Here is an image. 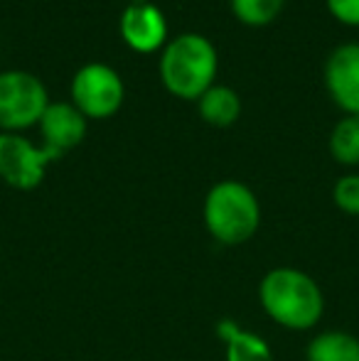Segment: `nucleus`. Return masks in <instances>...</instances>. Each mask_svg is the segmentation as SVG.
<instances>
[{
	"label": "nucleus",
	"instance_id": "7",
	"mask_svg": "<svg viewBox=\"0 0 359 361\" xmlns=\"http://www.w3.org/2000/svg\"><path fill=\"white\" fill-rule=\"evenodd\" d=\"M118 32L128 49L138 54H153L168 44V20L153 3L126 5L118 20Z\"/></svg>",
	"mask_w": 359,
	"mask_h": 361
},
{
	"label": "nucleus",
	"instance_id": "11",
	"mask_svg": "<svg viewBox=\"0 0 359 361\" xmlns=\"http://www.w3.org/2000/svg\"><path fill=\"white\" fill-rule=\"evenodd\" d=\"M197 111L205 123L214 128H229L241 116V99L231 86L214 84L197 99Z\"/></svg>",
	"mask_w": 359,
	"mask_h": 361
},
{
	"label": "nucleus",
	"instance_id": "8",
	"mask_svg": "<svg viewBox=\"0 0 359 361\" xmlns=\"http://www.w3.org/2000/svg\"><path fill=\"white\" fill-rule=\"evenodd\" d=\"M325 89L347 116H359V42L340 44L325 62Z\"/></svg>",
	"mask_w": 359,
	"mask_h": 361
},
{
	"label": "nucleus",
	"instance_id": "12",
	"mask_svg": "<svg viewBox=\"0 0 359 361\" xmlns=\"http://www.w3.org/2000/svg\"><path fill=\"white\" fill-rule=\"evenodd\" d=\"M305 361H359V337L342 329H327L308 342Z\"/></svg>",
	"mask_w": 359,
	"mask_h": 361
},
{
	"label": "nucleus",
	"instance_id": "9",
	"mask_svg": "<svg viewBox=\"0 0 359 361\" xmlns=\"http://www.w3.org/2000/svg\"><path fill=\"white\" fill-rule=\"evenodd\" d=\"M87 123L74 104H52L39 118L37 128L42 133V145L54 150L57 155H67L87 138Z\"/></svg>",
	"mask_w": 359,
	"mask_h": 361
},
{
	"label": "nucleus",
	"instance_id": "6",
	"mask_svg": "<svg viewBox=\"0 0 359 361\" xmlns=\"http://www.w3.org/2000/svg\"><path fill=\"white\" fill-rule=\"evenodd\" d=\"M62 155L44 145H35L23 133H0V180L20 192H32L47 177L52 162Z\"/></svg>",
	"mask_w": 359,
	"mask_h": 361
},
{
	"label": "nucleus",
	"instance_id": "10",
	"mask_svg": "<svg viewBox=\"0 0 359 361\" xmlns=\"http://www.w3.org/2000/svg\"><path fill=\"white\" fill-rule=\"evenodd\" d=\"M217 337L224 344L226 361H276L273 347L261 334L239 327L229 317L217 324Z\"/></svg>",
	"mask_w": 359,
	"mask_h": 361
},
{
	"label": "nucleus",
	"instance_id": "16",
	"mask_svg": "<svg viewBox=\"0 0 359 361\" xmlns=\"http://www.w3.org/2000/svg\"><path fill=\"white\" fill-rule=\"evenodd\" d=\"M330 15L347 27H359V0H325Z\"/></svg>",
	"mask_w": 359,
	"mask_h": 361
},
{
	"label": "nucleus",
	"instance_id": "2",
	"mask_svg": "<svg viewBox=\"0 0 359 361\" xmlns=\"http://www.w3.org/2000/svg\"><path fill=\"white\" fill-rule=\"evenodd\" d=\"M217 69L219 54L205 35H178L160 49V81L175 99L197 101L209 86H214Z\"/></svg>",
	"mask_w": 359,
	"mask_h": 361
},
{
	"label": "nucleus",
	"instance_id": "14",
	"mask_svg": "<svg viewBox=\"0 0 359 361\" xmlns=\"http://www.w3.org/2000/svg\"><path fill=\"white\" fill-rule=\"evenodd\" d=\"M231 13L249 27H264L281 15L283 0H229Z\"/></svg>",
	"mask_w": 359,
	"mask_h": 361
},
{
	"label": "nucleus",
	"instance_id": "15",
	"mask_svg": "<svg viewBox=\"0 0 359 361\" xmlns=\"http://www.w3.org/2000/svg\"><path fill=\"white\" fill-rule=\"evenodd\" d=\"M332 202L340 212L359 216V172L342 175L332 187Z\"/></svg>",
	"mask_w": 359,
	"mask_h": 361
},
{
	"label": "nucleus",
	"instance_id": "3",
	"mask_svg": "<svg viewBox=\"0 0 359 361\" xmlns=\"http://www.w3.org/2000/svg\"><path fill=\"white\" fill-rule=\"evenodd\" d=\"M202 219L209 236L221 246H241L261 228V202L249 185L221 180L209 187L202 204Z\"/></svg>",
	"mask_w": 359,
	"mask_h": 361
},
{
	"label": "nucleus",
	"instance_id": "17",
	"mask_svg": "<svg viewBox=\"0 0 359 361\" xmlns=\"http://www.w3.org/2000/svg\"><path fill=\"white\" fill-rule=\"evenodd\" d=\"M143 3H150V0H128V5H143Z\"/></svg>",
	"mask_w": 359,
	"mask_h": 361
},
{
	"label": "nucleus",
	"instance_id": "13",
	"mask_svg": "<svg viewBox=\"0 0 359 361\" xmlns=\"http://www.w3.org/2000/svg\"><path fill=\"white\" fill-rule=\"evenodd\" d=\"M327 147L335 162L345 167H359V116H345L337 121Z\"/></svg>",
	"mask_w": 359,
	"mask_h": 361
},
{
	"label": "nucleus",
	"instance_id": "1",
	"mask_svg": "<svg viewBox=\"0 0 359 361\" xmlns=\"http://www.w3.org/2000/svg\"><path fill=\"white\" fill-rule=\"evenodd\" d=\"M259 302L271 322L291 332L315 329L325 314V295L310 273L293 266L271 268L259 283Z\"/></svg>",
	"mask_w": 359,
	"mask_h": 361
},
{
	"label": "nucleus",
	"instance_id": "5",
	"mask_svg": "<svg viewBox=\"0 0 359 361\" xmlns=\"http://www.w3.org/2000/svg\"><path fill=\"white\" fill-rule=\"evenodd\" d=\"M72 104L87 121H104L121 111L126 99V84L114 67L104 62H89L77 69L69 84Z\"/></svg>",
	"mask_w": 359,
	"mask_h": 361
},
{
	"label": "nucleus",
	"instance_id": "4",
	"mask_svg": "<svg viewBox=\"0 0 359 361\" xmlns=\"http://www.w3.org/2000/svg\"><path fill=\"white\" fill-rule=\"evenodd\" d=\"M47 106V86L35 74L23 69L0 74V133H23L37 126Z\"/></svg>",
	"mask_w": 359,
	"mask_h": 361
}]
</instances>
